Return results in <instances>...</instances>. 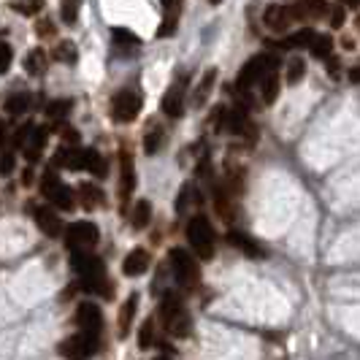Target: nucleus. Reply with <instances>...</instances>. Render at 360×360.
<instances>
[{"label":"nucleus","mask_w":360,"mask_h":360,"mask_svg":"<svg viewBox=\"0 0 360 360\" xmlns=\"http://www.w3.org/2000/svg\"><path fill=\"white\" fill-rule=\"evenodd\" d=\"M160 322L171 336H187V333H190V314H187V309H184V303H181L179 296H174V293L162 296Z\"/></svg>","instance_id":"obj_1"},{"label":"nucleus","mask_w":360,"mask_h":360,"mask_svg":"<svg viewBox=\"0 0 360 360\" xmlns=\"http://www.w3.org/2000/svg\"><path fill=\"white\" fill-rule=\"evenodd\" d=\"M187 241L200 261H212L214 255V228L206 214H195L187 222Z\"/></svg>","instance_id":"obj_2"},{"label":"nucleus","mask_w":360,"mask_h":360,"mask_svg":"<svg viewBox=\"0 0 360 360\" xmlns=\"http://www.w3.org/2000/svg\"><path fill=\"white\" fill-rule=\"evenodd\" d=\"M171 271H174V279L179 284L181 290H195L200 282V268H198V261L187 252V249H171Z\"/></svg>","instance_id":"obj_3"},{"label":"nucleus","mask_w":360,"mask_h":360,"mask_svg":"<svg viewBox=\"0 0 360 360\" xmlns=\"http://www.w3.org/2000/svg\"><path fill=\"white\" fill-rule=\"evenodd\" d=\"M41 193L52 200L57 209H62V212H71V209L76 206V195H74V190H71L68 184H62L55 168L43 171V176H41Z\"/></svg>","instance_id":"obj_4"},{"label":"nucleus","mask_w":360,"mask_h":360,"mask_svg":"<svg viewBox=\"0 0 360 360\" xmlns=\"http://www.w3.org/2000/svg\"><path fill=\"white\" fill-rule=\"evenodd\" d=\"M274 68H277V60H274V57H268V55H255L252 60L241 68L239 79H236V81H239V90H241V92H247V90H249L255 81L261 84L263 76H265V74H271Z\"/></svg>","instance_id":"obj_5"},{"label":"nucleus","mask_w":360,"mask_h":360,"mask_svg":"<svg viewBox=\"0 0 360 360\" xmlns=\"http://www.w3.org/2000/svg\"><path fill=\"white\" fill-rule=\"evenodd\" d=\"M100 239L98 233V225H92V222H74L68 230H65V247L68 249H90V247H95Z\"/></svg>","instance_id":"obj_6"},{"label":"nucleus","mask_w":360,"mask_h":360,"mask_svg":"<svg viewBox=\"0 0 360 360\" xmlns=\"http://www.w3.org/2000/svg\"><path fill=\"white\" fill-rule=\"evenodd\" d=\"M141 111V95L136 90H120L111 100V114L117 122H133Z\"/></svg>","instance_id":"obj_7"},{"label":"nucleus","mask_w":360,"mask_h":360,"mask_svg":"<svg viewBox=\"0 0 360 360\" xmlns=\"http://www.w3.org/2000/svg\"><path fill=\"white\" fill-rule=\"evenodd\" d=\"M71 265L74 271L79 274L81 279H90V277H106V268L98 255H90L87 249H71Z\"/></svg>","instance_id":"obj_8"},{"label":"nucleus","mask_w":360,"mask_h":360,"mask_svg":"<svg viewBox=\"0 0 360 360\" xmlns=\"http://www.w3.org/2000/svg\"><path fill=\"white\" fill-rule=\"evenodd\" d=\"M74 320L79 325V331H87V333L100 336V331H103V312H100L95 303H90V300H81Z\"/></svg>","instance_id":"obj_9"},{"label":"nucleus","mask_w":360,"mask_h":360,"mask_svg":"<svg viewBox=\"0 0 360 360\" xmlns=\"http://www.w3.org/2000/svg\"><path fill=\"white\" fill-rule=\"evenodd\" d=\"M95 349H98V336H95V333H87V331H81V333H76V336H71V339L60 347L62 355H71V358L92 355Z\"/></svg>","instance_id":"obj_10"},{"label":"nucleus","mask_w":360,"mask_h":360,"mask_svg":"<svg viewBox=\"0 0 360 360\" xmlns=\"http://www.w3.org/2000/svg\"><path fill=\"white\" fill-rule=\"evenodd\" d=\"M36 222H39V228L49 239L62 236V220L57 217V212H55L52 206H39V209H36Z\"/></svg>","instance_id":"obj_11"},{"label":"nucleus","mask_w":360,"mask_h":360,"mask_svg":"<svg viewBox=\"0 0 360 360\" xmlns=\"http://www.w3.org/2000/svg\"><path fill=\"white\" fill-rule=\"evenodd\" d=\"M184 90H187V81H176V84L165 92V98H162V111H165L168 117H181V114H184Z\"/></svg>","instance_id":"obj_12"},{"label":"nucleus","mask_w":360,"mask_h":360,"mask_svg":"<svg viewBox=\"0 0 360 360\" xmlns=\"http://www.w3.org/2000/svg\"><path fill=\"white\" fill-rule=\"evenodd\" d=\"M136 187V174H133V158L127 149L120 152V198L125 200Z\"/></svg>","instance_id":"obj_13"},{"label":"nucleus","mask_w":360,"mask_h":360,"mask_svg":"<svg viewBox=\"0 0 360 360\" xmlns=\"http://www.w3.org/2000/svg\"><path fill=\"white\" fill-rule=\"evenodd\" d=\"M293 20H296V17H293V8H284V6H268V8H265V17H263V22H265L274 33H284L287 25Z\"/></svg>","instance_id":"obj_14"},{"label":"nucleus","mask_w":360,"mask_h":360,"mask_svg":"<svg viewBox=\"0 0 360 360\" xmlns=\"http://www.w3.org/2000/svg\"><path fill=\"white\" fill-rule=\"evenodd\" d=\"M55 168H68V171H81L84 168V149L76 146H65L55 155Z\"/></svg>","instance_id":"obj_15"},{"label":"nucleus","mask_w":360,"mask_h":360,"mask_svg":"<svg viewBox=\"0 0 360 360\" xmlns=\"http://www.w3.org/2000/svg\"><path fill=\"white\" fill-rule=\"evenodd\" d=\"M46 139H49V130H43V127H33V133H30V139H27V144H25V158L30 162H36L41 158V152H43V146H46Z\"/></svg>","instance_id":"obj_16"},{"label":"nucleus","mask_w":360,"mask_h":360,"mask_svg":"<svg viewBox=\"0 0 360 360\" xmlns=\"http://www.w3.org/2000/svg\"><path fill=\"white\" fill-rule=\"evenodd\" d=\"M228 241H230L236 249H241L244 255H249V258H265L261 244H255V241L249 239L247 233H241V230H230V233H228Z\"/></svg>","instance_id":"obj_17"},{"label":"nucleus","mask_w":360,"mask_h":360,"mask_svg":"<svg viewBox=\"0 0 360 360\" xmlns=\"http://www.w3.org/2000/svg\"><path fill=\"white\" fill-rule=\"evenodd\" d=\"M149 268V255H146V249H133L125 263H122V271L127 274V277H141L144 271Z\"/></svg>","instance_id":"obj_18"},{"label":"nucleus","mask_w":360,"mask_h":360,"mask_svg":"<svg viewBox=\"0 0 360 360\" xmlns=\"http://www.w3.org/2000/svg\"><path fill=\"white\" fill-rule=\"evenodd\" d=\"M277 92H279V74H277V68L271 71V74H265L261 81V95H263V103L268 106V103H274L277 100Z\"/></svg>","instance_id":"obj_19"},{"label":"nucleus","mask_w":360,"mask_h":360,"mask_svg":"<svg viewBox=\"0 0 360 360\" xmlns=\"http://www.w3.org/2000/svg\"><path fill=\"white\" fill-rule=\"evenodd\" d=\"M79 200L84 209H95V206H100L103 203V190L100 187H95V184H79Z\"/></svg>","instance_id":"obj_20"},{"label":"nucleus","mask_w":360,"mask_h":360,"mask_svg":"<svg viewBox=\"0 0 360 360\" xmlns=\"http://www.w3.org/2000/svg\"><path fill=\"white\" fill-rule=\"evenodd\" d=\"M228 125H230V130L233 133H239V136H255V127H252V122L247 120V114H244V109H236L230 117H228Z\"/></svg>","instance_id":"obj_21"},{"label":"nucleus","mask_w":360,"mask_h":360,"mask_svg":"<svg viewBox=\"0 0 360 360\" xmlns=\"http://www.w3.org/2000/svg\"><path fill=\"white\" fill-rule=\"evenodd\" d=\"M214 79H217V68H209V71L203 74V79H200L198 90H195V95H193L195 106H203V103H206L209 92H212V87H214Z\"/></svg>","instance_id":"obj_22"},{"label":"nucleus","mask_w":360,"mask_h":360,"mask_svg":"<svg viewBox=\"0 0 360 360\" xmlns=\"http://www.w3.org/2000/svg\"><path fill=\"white\" fill-rule=\"evenodd\" d=\"M149 220H152V203H149V200H139V203L133 206V214H130L133 228L144 230V228L149 225Z\"/></svg>","instance_id":"obj_23"},{"label":"nucleus","mask_w":360,"mask_h":360,"mask_svg":"<svg viewBox=\"0 0 360 360\" xmlns=\"http://www.w3.org/2000/svg\"><path fill=\"white\" fill-rule=\"evenodd\" d=\"M136 309H139V296L133 293L127 303L122 306L120 312V336H127V331H130V322H133V314H136Z\"/></svg>","instance_id":"obj_24"},{"label":"nucleus","mask_w":360,"mask_h":360,"mask_svg":"<svg viewBox=\"0 0 360 360\" xmlns=\"http://www.w3.org/2000/svg\"><path fill=\"white\" fill-rule=\"evenodd\" d=\"M84 168L90 171V174H95L98 179H103L109 171H106V160L100 158L95 149H84Z\"/></svg>","instance_id":"obj_25"},{"label":"nucleus","mask_w":360,"mask_h":360,"mask_svg":"<svg viewBox=\"0 0 360 360\" xmlns=\"http://www.w3.org/2000/svg\"><path fill=\"white\" fill-rule=\"evenodd\" d=\"M52 57L60 62H68V65H76V60H79V49H76L71 41H60V43L55 46Z\"/></svg>","instance_id":"obj_26"},{"label":"nucleus","mask_w":360,"mask_h":360,"mask_svg":"<svg viewBox=\"0 0 360 360\" xmlns=\"http://www.w3.org/2000/svg\"><path fill=\"white\" fill-rule=\"evenodd\" d=\"M25 68H27L30 76H41L46 71V52L43 49H33L27 55V60H25Z\"/></svg>","instance_id":"obj_27"},{"label":"nucleus","mask_w":360,"mask_h":360,"mask_svg":"<svg viewBox=\"0 0 360 360\" xmlns=\"http://www.w3.org/2000/svg\"><path fill=\"white\" fill-rule=\"evenodd\" d=\"M27 106H30V95L27 92H14V95H8V100H6V111L11 117H20L22 111H27Z\"/></svg>","instance_id":"obj_28"},{"label":"nucleus","mask_w":360,"mask_h":360,"mask_svg":"<svg viewBox=\"0 0 360 360\" xmlns=\"http://www.w3.org/2000/svg\"><path fill=\"white\" fill-rule=\"evenodd\" d=\"M314 39H317V33L306 27V30H298V33H293L290 39L284 41V46H293V49H303V46H306V49H312Z\"/></svg>","instance_id":"obj_29"},{"label":"nucleus","mask_w":360,"mask_h":360,"mask_svg":"<svg viewBox=\"0 0 360 360\" xmlns=\"http://www.w3.org/2000/svg\"><path fill=\"white\" fill-rule=\"evenodd\" d=\"M200 198H198V190H193V184H184L179 193V200H176V212L184 214L190 206H198Z\"/></svg>","instance_id":"obj_30"},{"label":"nucleus","mask_w":360,"mask_h":360,"mask_svg":"<svg viewBox=\"0 0 360 360\" xmlns=\"http://www.w3.org/2000/svg\"><path fill=\"white\" fill-rule=\"evenodd\" d=\"M71 111V100L68 98H57V100H52V103H46V117L49 120H62L65 114Z\"/></svg>","instance_id":"obj_31"},{"label":"nucleus","mask_w":360,"mask_h":360,"mask_svg":"<svg viewBox=\"0 0 360 360\" xmlns=\"http://www.w3.org/2000/svg\"><path fill=\"white\" fill-rule=\"evenodd\" d=\"M331 49H333V39L317 33V39H314V43H312V55H314V57H320V60H328V57H331Z\"/></svg>","instance_id":"obj_32"},{"label":"nucleus","mask_w":360,"mask_h":360,"mask_svg":"<svg viewBox=\"0 0 360 360\" xmlns=\"http://www.w3.org/2000/svg\"><path fill=\"white\" fill-rule=\"evenodd\" d=\"M144 144H146V155L160 152V146H162V127H160V125H152V130L146 133Z\"/></svg>","instance_id":"obj_33"},{"label":"nucleus","mask_w":360,"mask_h":360,"mask_svg":"<svg viewBox=\"0 0 360 360\" xmlns=\"http://www.w3.org/2000/svg\"><path fill=\"white\" fill-rule=\"evenodd\" d=\"M152 344H155V322L146 320L139 331V347L141 349H149Z\"/></svg>","instance_id":"obj_34"},{"label":"nucleus","mask_w":360,"mask_h":360,"mask_svg":"<svg viewBox=\"0 0 360 360\" xmlns=\"http://www.w3.org/2000/svg\"><path fill=\"white\" fill-rule=\"evenodd\" d=\"M79 3L81 0H62V20H65V25H76Z\"/></svg>","instance_id":"obj_35"},{"label":"nucleus","mask_w":360,"mask_h":360,"mask_svg":"<svg viewBox=\"0 0 360 360\" xmlns=\"http://www.w3.org/2000/svg\"><path fill=\"white\" fill-rule=\"evenodd\" d=\"M303 74H306L303 60H293L290 62V68H287V81H290V84H298V81L303 79Z\"/></svg>","instance_id":"obj_36"},{"label":"nucleus","mask_w":360,"mask_h":360,"mask_svg":"<svg viewBox=\"0 0 360 360\" xmlns=\"http://www.w3.org/2000/svg\"><path fill=\"white\" fill-rule=\"evenodd\" d=\"M174 33H176V14H165V22H162L160 30H158V39H168Z\"/></svg>","instance_id":"obj_37"},{"label":"nucleus","mask_w":360,"mask_h":360,"mask_svg":"<svg viewBox=\"0 0 360 360\" xmlns=\"http://www.w3.org/2000/svg\"><path fill=\"white\" fill-rule=\"evenodd\" d=\"M111 33H114V41H117V43H133V46H139L136 33H130V30H125V27H114Z\"/></svg>","instance_id":"obj_38"},{"label":"nucleus","mask_w":360,"mask_h":360,"mask_svg":"<svg viewBox=\"0 0 360 360\" xmlns=\"http://www.w3.org/2000/svg\"><path fill=\"white\" fill-rule=\"evenodd\" d=\"M33 127H36L33 122H25V127H22L20 133L14 136V146H17V149H25V144H27V139H30V133H33Z\"/></svg>","instance_id":"obj_39"},{"label":"nucleus","mask_w":360,"mask_h":360,"mask_svg":"<svg viewBox=\"0 0 360 360\" xmlns=\"http://www.w3.org/2000/svg\"><path fill=\"white\" fill-rule=\"evenodd\" d=\"M0 171H3V176H8V174L14 171V152H11V149L3 152V168H0Z\"/></svg>","instance_id":"obj_40"},{"label":"nucleus","mask_w":360,"mask_h":360,"mask_svg":"<svg viewBox=\"0 0 360 360\" xmlns=\"http://www.w3.org/2000/svg\"><path fill=\"white\" fill-rule=\"evenodd\" d=\"M8 68H11V46L3 43V65H0V74H6Z\"/></svg>","instance_id":"obj_41"},{"label":"nucleus","mask_w":360,"mask_h":360,"mask_svg":"<svg viewBox=\"0 0 360 360\" xmlns=\"http://www.w3.org/2000/svg\"><path fill=\"white\" fill-rule=\"evenodd\" d=\"M162 8H165V14H179L181 8V0H160Z\"/></svg>","instance_id":"obj_42"},{"label":"nucleus","mask_w":360,"mask_h":360,"mask_svg":"<svg viewBox=\"0 0 360 360\" xmlns=\"http://www.w3.org/2000/svg\"><path fill=\"white\" fill-rule=\"evenodd\" d=\"M331 25H333V27H341V25H344V8H333V11H331Z\"/></svg>","instance_id":"obj_43"},{"label":"nucleus","mask_w":360,"mask_h":360,"mask_svg":"<svg viewBox=\"0 0 360 360\" xmlns=\"http://www.w3.org/2000/svg\"><path fill=\"white\" fill-rule=\"evenodd\" d=\"M349 81H352V84H360V65L349 71Z\"/></svg>","instance_id":"obj_44"},{"label":"nucleus","mask_w":360,"mask_h":360,"mask_svg":"<svg viewBox=\"0 0 360 360\" xmlns=\"http://www.w3.org/2000/svg\"><path fill=\"white\" fill-rule=\"evenodd\" d=\"M39 33H52V25L49 22H39Z\"/></svg>","instance_id":"obj_45"},{"label":"nucleus","mask_w":360,"mask_h":360,"mask_svg":"<svg viewBox=\"0 0 360 360\" xmlns=\"http://www.w3.org/2000/svg\"><path fill=\"white\" fill-rule=\"evenodd\" d=\"M341 3H347V6H358L360 0H341Z\"/></svg>","instance_id":"obj_46"},{"label":"nucleus","mask_w":360,"mask_h":360,"mask_svg":"<svg viewBox=\"0 0 360 360\" xmlns=\"http://www.w3.org/2000/svg\"><path fill=\"white\" fill-rule=\"evenodd\" d=\"M212 3H214V6H217V3H222V0H212Z\"/></svg>","instance_id":"obj_47"}]
</instances>
